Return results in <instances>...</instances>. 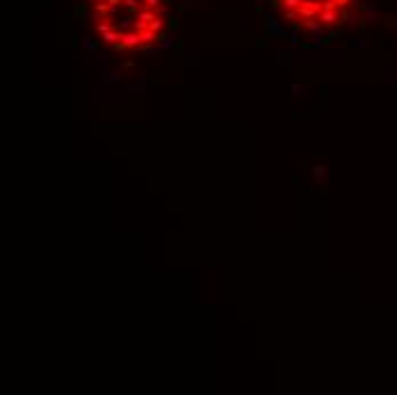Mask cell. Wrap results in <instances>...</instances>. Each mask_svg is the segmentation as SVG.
I'll return each instance as SVG.
<instances>
[{
  "label": "cell",
  "instance_id": "2",
  "mask_svg": "<svg viewBox=\"0 0 397 395\" xmlns=\"http://www.w3.org/2000/svg\"><path fill=\"white\" fill-rule=\"evenodd\" d=\"M274 9L303 32H322L340 26L354 0H272Z\"/></svg>",
  "mask_w": 397,
  "mask_h": 395
},
{
  "label": "cell",
  "instance_id": "1",
  "mask_svg": "<svg viewBox=\"0 0 397 395\" xmlns=\"http://www.w3.org/2000/svg\"><path fill=\"white\" fill-rule=\"evenodd\" d=\"M89 7L96 35L114 51L153 46L162 37V0H89Z\"/></svg>",
  "mask_w": 397,
  "mask_h": 395
}]
</instances>
